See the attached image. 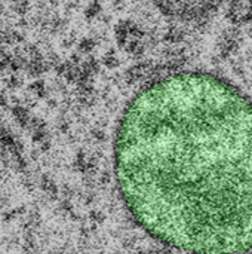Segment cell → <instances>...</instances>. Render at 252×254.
Returning a JSON list of instances; mask_svg holds the SVG:
<instances>
[{
	"instance_id": "5b68a950",
	"label": "cell",
	"mask_w": 252,
	"mask_h": 254,
	"mask_svg": "<svg viewBox=\"0 0 252 254\" xmlns=\"http://www.w3.org/2000/svg\"><path fill=\"white\" fill-rule=\"evenodd\" d=\"M92 48H94V40H92V39H83V40L79 43V49H80L82 52H89Z\"/></svg>"
},
{
	"instance_id": "7a4b0ae2",
	"label": "cell",
	"mask_w": 252,
	"mask_h": 254,
	"mask_svg": "<svg viewBox=\"0 0 252 254\" xmlns=\"http://www.w3.org/2000/svg\"><path fill=\"white\" fill-rule=\"evenodd\" d=\"M116 37L123 48H128L129 51H137L141 42V31L135 22L122 21L116 27Z\"/></svg>"
},
{
	"instance_id": "8992f818",
	"label": "cell",
	"mask_w": 252,
	"mask_h": 254,
	"mask_svg": "<svg viewBox=\"0 0 252 254\" xmlns=\"http://www.w3.org/2000/svg\"><path fill=\"white\" fill-rule=\"evenodd\" d=\"M1 12H3V9H1V6H0V16H1Z\"/></svg>"
},
{
	"instance_id": "6da1fadb",
	"label": "cell",
	"mask_w": 252,
	"mask_h": 254,
	"mask_svg": "<svg viewBox=\"0 0 252 254\" xmlns=\"http://www.w3.org/2000/svg\"><path fill=\"white\" fill-rule=\"evenodd\" d=\"M116 174L137 222L195 252L252 249V104L199 73L154 82L129 104Z\"/></svg>"
},
{
	"instance_id": "277c9868",
	"label": "cell",
	"mask_w": 252,
	"mask_h": 254,
	"mask_svg": "<svg viewBox=\"0 0 252 254\" xmlns=\"http://www.w3.org/2000/svg\"><path fill=\"white\" fill-rule=\"evenodd\" d=\"M100 12H101V6H100L98 0H91L88 7H86V10H85L88 18H95V16H98Z\"/></svg>"
},
{
	"instance_id": "3957f363",
	"label": "cell",
	"mask_w": 252,
	"mask_h": 254,
	"mask_svg": "<svg viewBox=\"0 0 252 254\" xmlns=\"http://www.w3.org/2000/svg\"><path fill=\"white\" fill-rule=\"evenodd\" d=\"M12 1V9L18 15H25L30 9V1L28 0H10Z\"/></svg>"
}]
</instances>
